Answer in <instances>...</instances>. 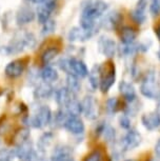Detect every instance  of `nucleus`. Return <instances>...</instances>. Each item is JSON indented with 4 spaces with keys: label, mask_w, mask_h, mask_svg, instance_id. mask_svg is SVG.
<instances>
[{
    "label": "nucleus",
    "mask_w": 160,
    "mask_h": 161,
    "mask_svg": "<svg viewBox=\"0 0 160 161\" xmlns=\"http://www.w3.org/2000/svg\"><path fill=\"white\" fill-rule=\"evenodd\" d=\"M108 10L104 0H83L81 2L80 28L87 31H97V20Z\"/></svg>",
    "instance_id": "nucleus-1"
},
{
    "label": "nucleus",
    "mask_w": 160,
    "mask_h": 161,
    "mask_svg": "<svg viewBox=\"0 0 160 161\" xmlns=\"http://www.w3.org/2000/svg\"><path fill=\"white\" fill-rule=\"evenodd\" d=\"M36 44V38L32 33H25L22 36L12 41L10 45L5 47L8 54H18L25 51V48H33Z\"/></svg>",
    "instance_id": "nucleus-2"
},
{
    "label": "nucleus",
    "mask_w": 160,
    "mask_h": 161,
    "mask_svg": "<svg viewBox=\"0 0 160 161\" xmlns=\"http://www.w3.org/2000/svg\"><path fill=\"white\" fill-rule=\"evenodd\" d=\"M140 92L143 96L151 99H155L160 96V89L156 82L155 74L153 72H149L141 82Z\"/></svg>",
    "instance_id": "nucleus-3"
},
{
    "label": "nucleus",
    "mask_w": 160,
    "mask_h": 161,
    "mask_svg": "<svg viewBox=\"0 0 160 161\" xmlns=\"http://www.w3.org/2000/svg\"><path fill=\"white\" fill-rule=\"evenodd\" d=\"M51 119H52V112H51L50 108L47 105H42L30 119V124L33 127L40 129V127L47 125L51 122Z\"/></svg>",
    "instance_id": "nucleus-4"
},
{
    "label": "nucleus",
    "mask_w": 160,
    "mask_h": 161,
    "mask_svg": "<svg viewBox=\"0 0 160 161\" xmlns=\"http://www.w3.org/2000/svg\"><path fill=\"white\" fill-rule=\"evenodd\" d=\"M116 80V71L115 65L112 62L105 63V71L101 68V80H100V89L102 93H107L108 90L113 86Z\"/></svg>",
    "instance_id": "nucleus-5"
},
{
    "label": "nucleus",
    "mask_w": 160,
    "mask_h": 161,
    "mask_svg": "<svg viewBox=\"0 0 160 161\" xmlns=\"http://www.w3.org/2000/svg\"><path fill=\"white\" fill-rule=\"evenodd\" d=\"M28 64V59L22 58V59H16L11 61L8 64L5 66L4 73L8 78H17L20 77L23 74L25 69Z\"/></svg>",
    "instance_id": "nucleus-6"
},
{
    "label": "nucleus",
    "mask_w": 160,
    "mask_h": 161,
    "mask_svg": "<svg viewBox=\"0 0 160 161\" xmlns=\"http://www.w3.org/2000/svg\"><path fill=\"white\" fill-rule=\"evenodd\" d=\"M98 48H99V52H100L101 54H103L105 57H108V58H113L116 54L117 45H116V42L112 38L107 37V36H101V37L98 39Z\"/></svg>",
    "instance_id": "nucleus-7"
},
{
    "label": "nucleus",
    "mask_w": 160,
    "mask_h": 161,
    "mask_svg": "<svg viewBox=\"0 0 160 161\" xmlns=\"http://www.w3.org/2000/svg\"><path fill=\"white\" fill-rule=\"evenodd\" d=\"M36 17L35 11L29 5H22L16 13V22L18 25H25L34 21Z\"/></svg>",
    "instance_id": "nucleus-8"
},
{
    "label": "nucleus",
    "mask_w": 160,
    "mask_h": 161,
    "mask_svg": "<svg viewBox=\"0 0 160 161\" xmlns=\"http://www.w3.org/2000/svg\"><path fill=\"white\" fill-rule=\"evenodd\" d=\"M95 33V31H87L80 26H75L70 30L68 34V39L72 42H83L92 38Z\"/></svg>",
    "instance_id": "nucleus-9"
},
{
    "label": "nucleus",
    "mask_w": 160,
    "mask_h": 161,
    "mask_svg": "<svg viewBox=\"0 0 160 161\" xmlns=\"http://www.w3.org/2000/svg\"><path fill=\"white\" fill-rule=\"evenodd\" d=\"M147 7V0H138L135 8L131 12L130 16L132 20L137 24H143L146 20V10Z\"/></svg>",
    "instance_id": "nucleus-10"
},
{
    "label": "nucleus",
    "mask_w": 160,
    "mask_h": 161,
    "mask_svg": "<svg viewBox=\"0 0 160 161\" xmlns=\"http://www.w3.org/2000/svg\"><path fill=\"white\" fill-rule=\"evenodd\" d=\"M82 105V112L86 115V117L90 120H94L98 116V108L95 99L91 96H86L81 102Z\"/></svg>",
    "instance_id": "nucleus-11"
},
{
    "label": "nucleus",
    "mask_w": 160,
    "mask_h": 161,
    "mask_svg": "<svg viewBox=\"0 0 160 161\" xmlns=\"http://www.w3.org/2000/svg\"><path fill=\"white\" fill-rule=\"evenodd\" d=\"M141 142V135L137 130H130L122 139V145L125 150H134Z\"/></svg>",
    "instance_id": "nucleus-12"
},
{
    "label": "nucleus",
    "mask_w": 160,
    "mask_h": 161,
    "mask_svg": "<svg viewBox=\"0 0 160 161\" xmlns=\"http://www.w3.org/2000/svg\"><path fill=\"white\" fill-rule=\"evenodd\" d=\"M70 62L72 75L76 76L78 78H84L89 75V69L82 60L77 58H70Z\"/></svg>",
    "instance_id": "nucleus-13"
},
{
    "label": "nucleus",
    "mask_w": 160,
    "mask_h": 161,
    "mask_svg": "<svg viewBox=\"0 0 160 161\" xmlns=\"http://www.w3.org/2000/svg\"><path fill=\"white\" fill-rule=\"evenodd\" d=\"M64 127L69 132L76 134V135L82 134L84 132V123L79 117L69 116L68 120L64 123Z\"/></svg>",
    "instance_id": "nucleus-14"
},
{
    "label": "nucleus",
    "mask_w": 160,
    "mask_h": 161,
    "mask_svg": "<svg viewBox=\"0 0 160 161\" xmlns=\"http://www.w3.org/2000/svg\"><path fill=\"white\" fill-rule=\"evenodd\" d=\"M122 21V16L119 12H111L110 14H108L107 16L100 24L103 28L108 29V30H112V29H117L118 25L121 23Z\"/></svg>",
    "instance_id": "nucleus-15"
},
{
    "label": "nucleus",
    "mask_w": 160,
    "mask_h": 161,
    "mask_svg": "<svg viewBox=\"0 0 160 161\" xmlns=\"http://www.w3.org/2000/svg\"><path fill=\"white\" fill-rule=\"evenodd\" d=\"M143 126L149 130H154L160 126V115L156 112L143 115L141 118Z\"/></svg>",
    "instance_id": "nucleus-16"
},
{
    "label": "nucleus",
    "mask_w": 160,
    "mask_h": 161,
    "mask_svg": "<svg viewBox=\"0 0 160 161\" xmlns=\"http://www.w3.org/2000/svg\"><path fill=\"white\" fill-rule=\"evenodd\" d=\"M149 50V47L143 43H136V42H133V43L130 44H123L121 47H120V53L121 55H125V56H130L133 55V54L137 53V52H146Z\"/></svg>",
    "instance_id": "nucleus-17"
},
{
    "label": "nucleus",
    "mask_w": 160,
    "mask_h": 161,
    "mask_svg": "<svg viewBox=\"0 0 160 161\" xmlns=\"http://www.w3.org/2000/svg\"><path fill=\"white\" fill-rule=\"evenodd\" d=\"M51 161H72V152L66 147H58L53 152Z\"/></svg>",
    "instance_id": "nucleus-18"
},
{
    "label": "nucleus",
    "mask_w": 160,
    "mask_h": 161,
    "mask_svg": "<svg viewBox=\"0 0 160 161\" xmlns=\"http://www.w3.org/2000/svg\"><path fill=\"white\" fill-rule=\"evenodd\" d=\"M136 37H137V32L132 26L125 25L120 29V39L123 44H130L135 42Z\"/></svg>",
    "instance_id": "nucleus-19"
},
{
    "label": "nucleus",
    "mask_w": 160,
    "mask_h": 161,
    "mask_svg": "<svg viewBox=\"0 0 160 161\" xmlns=\"http://www.w3.org/2000/svg\"><path fill=\"white\" fill-rule=\"evenodd\" d=\"M119 91L122 97L128 101H134L136 99V92L134 86L131 83L126 82V81H121L119 83Z\"/></svg>",
    "instance_id": "nucleus-20"
},
{
    "label": "nucleus",
    "mask_w": 160,
    "mask_h": 161,
    "mask_svg": "<svg viewBox=\"0 0 160 161\" xmlns=\"http://www.w3.org/2000/svg\"><path fill=\"white\" fill-rule=\"evenodd\" d=\"M89 81L93 89H97L100 86V80H101V66L98 64H95L92 68V69L89 72Z\"/></svg>",
    "instance_id": "nucleus-21"
},
{
    "label": "nucleus",
    "mask_w": 160,
    "mask_h": 161,
    "mask_svg": "<svg viewBox=\"0 0 160 161\" xmlns=\"http://www.w3.org/2000/svg\"><path fill=\"white\" fill-rule=\"evenodd\" d=\"M40 77L44 82L50 83L54 82L58 79V73L54 68L50 65H44V68L41 69L40 72Z\"/></svg>",
    "instance_id": "nucleus-22"
},
{
    "label": "nucleus",
    "mask_w": 160,
    "mask_h": 161,
    "mask_svg": "<svg viewBox=\"0 0 160 161\" xmlns=\"http://www.w3.org/2000/svg\"><path fill=\"white\" fill-rule=\"evenodd\" d=\"M56 96V101L58 102V104L65 106L70 102V100L73 98V94H72L70 91H69L66 87H61V89L57 90L55 93Z\"/></svg>",
    "instance_id": "nucleus-23"
},
{
    "label": "nucleus",
    "mask_w": 160,
    "mask_h": 161,
    "mask_svg": "<svg viewBox=\"0 0 160 161\" xmlns=\"http://www.w3.org/2000/svg\"><path fill=\"white\" fill-rule=\"evenodd\" d=\"M59 54V48L57 47H50L47 50H44L41 54V63L44 65H47L51 61H53L56 58V56Z\"/></svg>",
    "instance_id": "nucleus-24"
},
{
    "label": "nucleus",
    "mask_w": 160,
    "mask_h": 161,
    "mask_svg": "<svg viewBox=\"0 0 160 161\" xmlns=\"http://www.w3.org/2000/svg\"><path fill=\"white\" fill-rule=\"evenodd\" d=\"M65 108H66V113L70 115V116L78 117L81 112H82V105L75 98H72L70 100V102L65 105Z\"/></svg>",
    "instance_id": "nucleus-25"
},
{
    "label": "nucleus",
    "mask_w": 160,
    "mask_h": 161,
    "mask_svg": "<svg viewBox=\"0 0 160 161\" xmlns=\"http://www.w3.org/2000/svg\"><path fill=\"white\" fill-rule=\"evenodd\" d=\"M66 89L73 94H77L81 89L80 81L78 80V77L74 75H68L66 78Z\"/></svg>",
    "instance_id": "nucleus-26"
},
{
    "label": "nucleus",
    "mask_w": 160,
    "mask_h": 161,
    "mask_svg": "<svg viewBox=\"0 0 160 161\" xmlns=\"http://www.w3.org/2000/svg\"><path fill=\"white\" fill-rule=\"evenodd\" d=\"M51 14H52V11L50 8H47L44 4H40L37 8V13H36L38 22L41 24L45 23L47 20L51 19Z\"/></svg>",
    "instance_id": "nucleus-27"
},
{
    "label": "nucleus",
    "mask_w": 160,
    "mask_h": 161,
    "mask_svg": "<svg viewBox=\"0 0 160 161\" xmlns=\"http://www.w3.org/2000/svg\"><path fill=\"white\" fill-rule=\"evenodd\" d=\"M51 94H52V86L47 82L41 83L35 91V96L37 98H41V99L47 98Z\"/></svg>",
    "instance_id": "nucleus-28"
},
{
    "label": "nucleus",
    "mask_w": 160,
    "mask_h": 161,
    "mask_svg": "<svg viewBox=\"0 0 160 161\" xmlns=\"http://www.w3.org/2000/svg\"><path fill=\"white\" fill-rule=\"evenodd\" d=\"M56 29V21L53 19L47 20V22L42 24V30H41V34L42 36H47L50 34L54 33Z\"/></svg>",
    "instance_id": "nucleus-29"
},
{
    "label": "nucleus",
    "mask_w": 160,
    "mask_h": 161,
    "mask_svg": "<svg viewBox=\"0 0 160 161\" xmlns=\"http://www.w3.org/2000/svg\"><path fill=\"white\" fill-rule=\"evenodd\" d=\"M101 132L103 133L104 138L107 139L108 141H113L114 139H115V130H114L112 126H110V125L103 126L101 129Z\"/></svg>",
    "instance_id": "nucleus-30"
},
{
    "label": "nucleus",
    "mask_w": 160,
    "mask_h": 161,
    "mask_svg": "<svg viewBox=\"0 0 160 161\" xmlns=\"http://www.w3.org/2000/svg\"><path fill=\"white\" fill-rule=\"evenodd\" d=\"M58 65H59V68L61 69L62 71H64L68 75H72L70 58H61L58 61Z\"/></svg>",
    "instance_id": "nucleus-31"
},
{
    "label": "nucleus",
    "mask_w": 160,
    "mask_h": 161,
    "mask_svg": "<svg viewBox=\"0 0 160 161\" xmlns=\"http://www.w3.org/2000/svg\"><path fill=\"white\" fill-rule=\"evenodd\" d=\"M15 155V151H11V150H7V148H3V150L0 151V161H11L14 158Z\"/></svg>",
    "instance_id": "nucleus-32"
},
{
    "label": "nucleus",
    "mask_w": 160,
    "mask_h": 161,
    "mask_svg": "<svg viewBox=\"0 0 160 161\" xmlns=\"http://www.w3.org/2000/svg\"><path fill=\"white\" fill-rule=\"evenodd\" d=\"M107 110L110 114L116 113L117 110H118V100H117V98H111L108 100Z\"/></svg>",
    "instance_id": "nucleus-33"
},
{
    "label": "nucleus",
    "mask_w": 160,
    "mask_h": 161,
    "mask_svg": "<svg viewBox=\"0 0 160 161\" xmlns=\"http://www.w3.org/2000/svg\"><path fill=\"white\" fill-rule=\"evenodd\" d=\"M150 12L153 16H158V15H160V0H151Z\"/></svg>",
    "instance_id": "nucleus-34"
},
{
    "label": "nucleus",
    "mask_w": 160,
    "mask_h": 161,
    "mask_svg": "<svg viewBox=\"0 0 160 161\" xmlns=\"http://www.w3.org/2000/svg\"><path fill=\"white\" fill-rule=\"evenodd\" d=\"M102 160H103V156H102L101 152L100 151H94L86 158V160L84 161H102Z\"/></svg>",
    "instance_id": "nucleus-35"
},
{
    "label": "nucleus",
    "mask_w": 160,
    "mask_h": 161,
    "mask_svg": "<svg viewBox=\"0 0 160 161\" xmlns=\"http://www.w3.org/2000/svg\"><path fill=\"white\" fill-rule=\"evenodd\" d=\"M56 122L59 124V125H64L65 121L68 120L69 116L66 115L64 111H58L56 114Z\"/></svg>",
    "instance_id": "nucleus-36"
},
{
    "label": "nucleus",
    "mask_w": 160,
    "mask_h": 161,
    "mask_svg": "<svg viewBox=\"0 0 160 161\" xmlns=\"http://www.w3.org/2000/svg\"><path fill=\"white\" fill-rule=\"evenodd\" d=\"M120 125H121V127H123V129H130V126H131V121H130V119L126 116H122L120 117Z\"/></svg>",
    "instance_id": "nucleus-37"
},
{
    "label": "nucleus",
    "mask_w": 160,
    "mask_h": 161,
    "mask_svg": "<svg viewBox=\"0 0 160 161\" xmlns=\"http://www.w3.org/2000/svg\"><path fill=\"white\" fill-rule=\"evenodd\" d=\"M155 153L157 155V157H158L159 159H160V139H159L158 142H157L156 145H155Z\"/></svg>",
    "instance_id": "nucleus-38"
},
{
    "label": "nucleus",
    "mask_w": 160,
    "mask_h": 161,
    "mask_svg": "<svg viewBox=\"0 0 160 161\" xmlns=\"http://www.w3.org/2000/svg\"><path fill=\"white\" fill-rule=\"evenodd\" d=\"M155 34H156V36L158 37V39L160 40V23L157 24V25L155 26Z\"/></svg>",
    "instance_id": "nucleus-39"
},
{
    "label": "nucleus",
    "mask_w": 160,
    "mask_h": 161,
    "mask_svg": "<svg viewBox=\"0 0 160 161\" xmlns=\"http://www.w3.org/2000/svg\"><path fill=\"white\" fill-rule=\"evenodd\" d=\"M45 1V0H32V2H34V3H36V4H42L43 2Z\"/></svg>",
    "instance_id": "nucleus-40"
},
{
    "label": "nucleus",
    "mask_w": 160,
    "mask_h": 161,
    "mask_svg": "<svg viewBox=\"0 0 160 161\" xmlns=\"http://www.w3.org/2000/svg\"><path fill=\"white\" fill-rule=\"evenodd\" d=\"M157 113H158L160 115V103L158 104V110H157Z\"/></svg>",
    "instance_id": "nucleus-41"
},
{
    "label": "nucleus",
    "mask_w": 160,
    "mask_h": 161,
    "mask_svg": "<svg viewBox=\"0 0 160 161\" xmlns=\"http://www.w3.org/2000/svg\"><path fill=\"white\" fill-rule=\"evenodd\" d=\"M157 55H158V58L160 60V51H158V53H157Z\"/></svg>",
    "instance_id": "nucleus-42"
},
{
    "label": "nucleus",
    "mask_w": 160,
    "mask_h": 161,
    "mask_svg": "<svg viewBox=\"0 0 160 161\" xmlns=\"http://www.w3.org/2000/svg\"><path fill=\"white\" fill-rule=\"evenodd\" d=\"M125 161H137V160H135V159H128V160H125Z\"/></svg>",
    "instance_id": "nucleus-43"
},
{
    "label": "nucleus",
    "mask_w": 160,
    "mask_h": 161,
    "mask_svg": "<svg viewBox=\"0 0 160 161\" xmlns=\"http://www.w3.org/2000/svg\"><path fill=\"white\" fill-rule=\"evenodd\" d=\"M28 1H32V0H28Z\"/></svg>",
    "instance_id": "nucleus-44"
},
{
    "label": "nucleus",
    "mask_w": 160,
    "mask_h": 161,
    "mask_svg": "<svg viewBox=\"0 0 160 161\" xmlns=\"http://www.w3.org/2000/svg\"><path fill=\"white\" fill-rule=\"evenodd\" d=\"M72 161H73V160H72Z\"/></svg>",
    "instance_id": "nucleus-45"
}]
</instances>
